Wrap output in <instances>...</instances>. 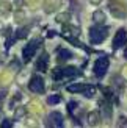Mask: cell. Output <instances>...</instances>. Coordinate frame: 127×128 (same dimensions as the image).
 Returning a JSON list of instances; mask_svg holds the SVG:
<instances>
[{
    "mask_svg": "<svg viewBox=\"0 0 127 128\" xmlns=\"http://www.w3.org/2000/svg\"><path fill=\"white\" fill-rule=\"evenodd\" d=\"M13 125V122H11V120H8V119H5V122L2 124V128H10Z\"/></svg>",
    "mask_w": 127,
    "mask_h": 128,
    "instance_id": "obj_12",
    "label": "cell"
},
{
    "mask_svg": "<svg viewBox=\"0 0 127 128\" xmlns=\"http://www.w3.org/2000/svg\"><path fill=\"white\" fill-rule=\"evenodd\" d=\"M108 36V28L102 25H94L90 28V41L93 44H100L105 38Z\"/></svg>",
    "mask_w": 127,
    "mask_h": 128,
    "instance_id": "obj_1",
    "label": "cell"
},
{
    "mask_svg": "<svg viewBox=\"0 0 127 128\" xmlns=\"http://www.w3.org/2000/svg\"><path fill=\"white\" fill-rule=\"evenodd\" d=\"M77 74H79L77 69L69 66V67H65V69H56L52 75V78L53 80H61V78H66V76H75Z\"/></svg>",
    "mask_w": 127,
    "mask_h": 128,
    "instance_id": "obj_5",
    "label": "cell"
},
{
    "mask_svg": "<svg viewBox=\"0 0 127 128\" xmlns=\"http://www.w3.org/2000/svg\"><path fill=\"white\" fill-rule=\"evenodd\" d=\"M49 120H50V124L55 125V126H63V116L60 112H52L49 116Z\"/></svg>",
    "mask_w": 127,
    "mask_h": 128,
    "instance_id": "obj_9",
    "label": "cell"
},
{
    "mask_svg": "<svg viewBox=\"0 0 127 128\" xmlns=\"http://www.w3.org/2000/svg\"><path fill=\"white\" fill-rule=\"evenodd\" d=\"M47 103H49V105H56V103H60V97H58V95H52V97L47 98Z\"/></svg>",
    "mask_w": 127,
    "mask_h": 128,
    "instance_id": "obj_11",
    "label": "cell"
},
{
    "mask_svg": "<svg viewBox=\"0 0 127 128\" xmlns=\"http://www.w3.org/2000/svg\"><path fill=\"white\" fill-rule=\"evenodd\" d=\"M28 88H30V91L41 94V92H44V89H46V86H44V80L39 75H33L31 80H30V83H28Z\"/></svg>",
    "mask_w": 127,
    "mask_h": 128,
    "instance_id": "obj_6",
    "label": "cell"
},
{
    "mask_svg": "<svg viewBox=\"0 0 127 128\" xmlns=\"http://www.w3.org/2000/svg\"><path fill=\"white\" fill-rule=\"evenodd\" d=\"M58 56L61 61H66V60H71L72 58V53L69 52V50H65V48H60L58 50Z\"/></svg>",
    "mask_w": 127,
    "mask_h": 128,
    "instance_id": "obj_10",
    "label": "cell"
},
{
    "mask_svg": "<svg viewBox=\"0 0 127 128\" xmlns=\"http://www.w3.org/2000/svg\"><path fill=\"white\" fill-rule=\"evenodd\" d=\"M68 91L69 92H82L85 95V97H91V95L94 94V91H96V88L91 86V84H71V86H68Z\"/></svg>",
    "mask_w": 127,
    "mask_h": 128,
    "instance_id": "obj_4",
    "label": "cell"
},
{
    "mask_svg": "<svg viewBox=\"0 0 127 128\" xmlns=\"http://www.w3.org/2000/svg\"><path fill=\"white\" fill-rule=\"evenodd\" d=\"M68 106H69V112H72V111L75 110V106H77V102H71Z\"/></svg>",
    "mask_w": 127,
    "mask_h": 128,
    "instance_id": "obj_13",
    "label": "cell"
},
{
    "mask_svg": "<svg viewBox=\"0 0 127 128\" xmlns=\"http://www.w3.org/2000/svg\"><path fill=\"white\" fill-rule=\"evenodd\" d=\"M127 42V31L124 28H119L116 31V36L113 39V48H121L122 46H125Z\"/></svg>",
    "mask_w": 127,
    "mask_h": 128,
    "instance_id": "obj_7",
    "label": "cell"
},
{
    "mask_svg": "<svg viewBox=\"0 0 127 128\" xmlns=\"http://www.w3.org/2000/svg\"><path fill=\"white\" fill-rule=\"evenodd\" d=\"M47 62H49V56H47V53H42L41 58L38 60V62H36V69L41 70V72H46V70H47Z\"/></svg>",
    "mask_w": 127,
    "mask_h": 128,
    "instance_id": "obj_8",
    "label": "cell"
},
{
    "mask_svg": "<svg viewBox=\"0 0 127 128\" xmlns=\"http://www.w3.org/2000/svg\"><path fill=\"white\" fill-rule=\"evenodd\" d=\"M39 42H41L39 39H31L27 46L24 47V50H22V58H24V61H30L35 56L38 47H39Z\"/></svg>",
    "mask_w": 127,
    "mask_h": 128,
    "instance_id": "obj_2",
    "label": "cell"
},
{
    "mask_svg": "<svg viewBox=\"0 0 127 128\" xmlns=\"http://www.w3.org/2000/svg\"><path fill=\"white\" fill-rule=\"evenodd\" d=\"M107 70H108V58H99L96 62H94V75L97 76V78H102V76L107 74Z\"/></svg>",
    "mask_w": 127,
    "mask_h": 128,
    "instance_id": "obj_3",
    "label": "cell"
}]
</instances>
